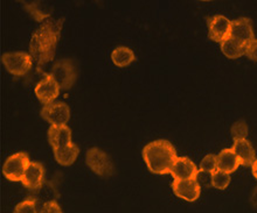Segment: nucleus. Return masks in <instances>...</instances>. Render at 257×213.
Listing matches in <instances>:
<instances>
[{"mask_svg":"<svg viewBox=\"0 0 257 213\" xmlns=\"http://www.w3.org/2000/svg\"><path fill=\"white\" fill-rule=\"evenodd\" d=\"M240 166V160L237 158L233 149H222L220 154L217 155V170L226 174H230L236 172Z\"/></svg>","mask_w":257,"mask_h":213,"instance_id":"dca6fc26","label":"nucleus"},{"mask_svg":"<svg viewBox=\"0 0 257 213\" xmlns=\"http://www.w3.org/2000/svg\"><path fill=\"white\" fill-rule=\"evenodd\" d=\"M14 213H38L37 200L31 198V200L21 202L14 208Z\"/></svg>","mask_w":257,"mask_h":213,"instance_id":"b1692460","label":"nucleus"},{"mask_svg":"<svg viewBox=\"0 0 257 213\" xmlns=\"http://www.w3.org/2000/svg\"><path fill=\"white\" fill-rule=\"evenodd\" d=\"M245 55H247L248 58L251 60V61L257 62V40L256 38L247 46V49H245Z\"/></svg>","mask_w":257,"mask_h":213,"instance_id":"bb28decb","label":"nucleus"},{"mask_svg":"<svg viewBox=\"0 0 257 213\" xmlns=\"http://www.w3.org/2000/svg\"><path fill=\"white\" fill-rule=\"evenodd\" d=\"M251 172H252V175H254V177L257 180V160L254 162V164L251 166Z\"/></svg>","mask_w":257,"mask_h":213,"instance_id":"c85d7f7f","label":"nucleus"},{"mask_svg":"<svg viewBox=\"0 0 257 213\" xmlns=\"http://www.w3.org/2000/svg\"><path fill=\"white\" fill-rule=\"evenodd\" d=\"M62 24L63 19H47L32 35L30 55L38 68L54 58L56 46L61 36Z\"/></svg>","mask_w":257,"mask_h":213,"instance_id":"f257e3e1","label":"nucleus"},{"mask_svg":"<svg viewBox=\"0 0 257 213\" xmlns=\"http://www.w3.org/2000/svg\"><path fill=\"white\" fill-rule=\"evenodd\" d=\"M200 170L203 172L213 174L217 170V155L208 154L200 162Z\"/></svg>","mask_w":257,"mask_h":213,"instance_id":"5701e85b","label":"nucleus"},{"mask_svg":"<svg viewBox=\"0 0 257 213\" xmlns=\"http://www.w3.org/2000/svg\"><path fill=\"white\" fill-rule=\"evenodd\" d=\"M172 190L177 197L186 202H195L201 194V186L195 180H177L172 183Z\"/></svg>","mask_w":257,"mask_h":213,"instance_id":"9d476101","label":"nucleus"},{"mask_svg":"<svg viewBox=\"0 0 257 213\" xmlns=\"http://www.w3.org/2000/svg\"><path fill=\"white\" fill-rule=\"evenodd\" d=\"M35 94L42 104L49 105L58 98L60 94V86L58 83L53 80L51 74H46L44 80H41L34 88Z\"/></svg>","mask_w":257,"mask_h":213,"instance_id":"1a4fd4ad","label":"nucleus"},{"mask_svg":"<svg viewBox=\"0 0 257 213\" xmlns=\"http://www.w3.org/2000/svg\"><path fill=\"white\" fill-rule=\"evenodd\" d=\"M111 60L113 64L119 66V68H125L130 66L136 60L135 52L130 48L126 47H117L111 54Z\"/></svg>","mask_w":257,"mask_h":213,"instance_id":"6ab92c4d","label":"nucleus"},{"mask_svg":"<svg viewBox=\"0 0 257 213\" xmlns=\"http://www.w3.org/2000/svg\"><path fill=\"white\" fill-rule=\"evenodd\" d=\"M198 172L199 170L194 164V162L191 158H186V156L178 158L172 170H171V175L177 180H195L196 176H198Z\"/></svg>","mask_w":257,"mask_h":213,"instance_id":"f8f14e48","label":"nucleus"},{"mask_svg":"<svg viewBox=\"0 0 257 213\" xmlns=\"http://www.w3.org/2000/svg\"><path fill=\"white\" fill-rule=\"evenodd\" d=\"M24 7L37 21H42V22H44V21L47 20L49 16H51V10L40 2H34L31 4L25 2Z\"/></svg>","mask_w":257,"mask_h":213,"instance_id":"aec40b11","label":"nucleus"},{"mask_svg":"<svg viewBox=\"0 0 257 213\" xmlns=\"http://www.w3.org/2000/svg\"><path fill=\"white\" fill-rule=\"evenodd\" d=\"M237 158L240 160V164L244 166H251L256 161V152L250 142L247 139L234 141L233 148Z\"/></svg>","mask_w":257,"mask_h":213,"instance_id":"2eb2a0df","label":"nucleus"},{"mask_svg":"<svg viewBox=\"0 0 257 213\" xmlns=\"http://www.w3.org/2000/svg\"><path fill=\"white\" fill-rule=\"evenodd\" d=\"M45 180V168L41 163L31 162L21 183L31 190H39Z\"/></svg>","mask_w":257,"mask_h":213,"instance_id":"ddd939ff","label":"nucleus"},{"mask_svg":"<svg viewBox=\"0 0 257 213\" xmlns=\"http://www.w3.org/2000/svg\"><path fill=\"white\" fill-rule=\"evenodd\" d=\"M230 22L226 16H215L208 21V38L214 42L221 44L229 36Z\"/></svg>","mask_w":257,"mask_h":213,"instance_id":"9b49d317","label":"nucleus"},{"mask_svg":"<svg viewBox=\"0 0 257 213\" xmlns=\"http://www.w3.org/2000/svg\"><path fill=\"white\" fill-rule=\"evenodd\" d=\"M143 158L149 170L157 175L171 174L178 156L176 148L167 140H156L143 149Z\"/></svg>","mask_w":257,"mask_h":213,"instance_id":"f03ea898","label":"nucleus"},{"mask_svg":"<svg viewBox=\"0 0 257 213\" xmlns=\"http://www.w3.org/2000/svg\"><path fill=\"white\" fill-rule=\"evenodd\" d=\"M41 116L52 126H63L69 122L70 108L66 102H52L42 108Z\"/></svg>","mask_w":257,"mask_h":213,"instance_id":"0eeeda50","label":"nucleus"},{"mask_svg":"<svg viewBox=\"0 0 257 213\" xmlns=\"http://www.w3.org/2000/svg\"><path fill=\"white\" fill-rule=\"evenodd\" d=\"M230 134L234 141L245 140L248 136V125L244 120H238L231 126Z\"/></svg>","mask_w":257,"mask_h":213,"instance_id":"412c9836","label":"nucleus"},{"mask_svg":"<svg viewBox=\"0 0 257 213\" xmlns=\"http://www.w3.org/2000/svg\"><path fill=\"white\" fill-rule=\"evenodd\" d=\"M51 76L53 77L61 90H68L73 86L76 80V70L70 60H61L53 66Z\"/></svg>","mask_w":257,"mask_h":213,"instance_id":"423d86ee","label":"nucleus"},{"mask_svg":"<svg viewBox=\"0 0 257 213\" xmlns=\"http://www.w3.org/2000/svg\"><path fill=\"white\" fill-rule=\"evenodd\" d=\"M2 62L7 71L14 76H24L33 66V60L31 55L24 52H5L2 56Z\"/></svg>","mask_w":257,"mask_h":213,"instance_id":"39448f33","label":"nucleus"},{"mask_svg":"<svg viewBox=\"0 0 257 213\" xmlns=\"http://www.w3.org/2000/svg\"><path fill=\"white\" fill-rule=\"evenodd\" d=\"M48 141L49 144L52 146L53 150L73 144L71 142L70 128L67 125L51 126L48 130Z\"/></svg>","mask_w":257,"mask_h":213,"instance_id":"4468645a","label":"nucleus"},{"mask_svg":"<svg viewBox=\"0 0 257 213\" xmlns=\"http://www.w3.org/2000/svg\"><path fill=\"white\" fill-rule=\"evenodd\" d=\"M251 203L257 208V188L255 189L254 194H252V196H251Z\"/></svg>","mask_w":257,"mask_h":213,"instance_id":"cd10ccee","label":"nucleus"},{"mask_svg":"<svg viewBox=\"0 0 257 213\" xmlns=\"http://www.w3.org/2000/svg\"><path fill=\"white\" fill-rule=\"evenodd\" d=\"M85 162L89 168L99 176H111L115 172V166L110 158V156L99 148L89 149L85 156Z\"/></svg>","mask_w":257,"mask_h":213,"instance_id":"20e7f679","label":"nucleus"},{"mask_svg":"<svg viewBox=\"0 0 257 213\" xmlns=\"http://www.w3.org/2000/svg\"><path fill=\"white\" fill-rule=\"evenodd\" d=\"M30 158L26 152H17L6 160L3 166V174L11 182H21L30 166Z\"/></svg>","mask_w":257,"mask_h":213,"instance_id":"7ed1b4c3","label":"nucleus"},{"mask_svg":"<svg viewBox=\"0 0 257 213\" xmlns=\"http://www.w3.org/2000/svg\"><path fill=\"white\" fill-rule=\"evenodd\" d=\"M229 36L241 42L242 44L248 46L251 41L255 40L251 20L248 18H240V19L231 21Z\"/></svg>","mask_w":257,"mask_h":213,"instance_id":"6e6552de","label":"nucleus"},{"mask_svg":"<svg viewBox=\"0 0 257 213\" xmlns=\"http://www.w3.org/2000/svg\"><path fill=\"white\" fill-rule=\"evenodd\" d=\"M230 183V175L220 170H216L215 172L212 174V186L217 190H224L229 186Z\"/></svg>","mask_w":257,"mask_h":213,"instance_id":"4be33fe9","label":"nucleus"},{"mask_svg":"<svg viewBox=\"0 0 257 213\" xmlns=\"http://www.w3.org/2000/svg\"><path fill=\"white\" fill-rule=\"evenodd\" d=\"M221 50L224 55L227 56L228 58H238L241 56L245 55V49H247V46L242 44L241 42H238L235 38L228 36L226 40H223L220 44Z\"/></svg>","mask_w":257,"mask_h":213,"instance_id":"a211bd4d","label":"nucleus"},{"mask_svg":"<svg viewBox=\"0 0 257 213\" xmlns=\"http://www.w3.org/2000/svg\"><path fill=\"white\" fill-rule=\"evenodd\" d=\"M195 180L200 184V186H212V174L203 172L201 170H199Z\"/></svg>","mask_w":257,"mask_h":213,"instance_id":"a878e982","label":"nucleus"},{"mask_svg":"<svg viewBox=\"0 0 257 213\" xmlns=\"http://www.w3.org/2000/svg\"><path fill=\"white\" fill-rule=\"evenodd\" d=\"M38 213H62V210L55 200H48L39 208Z\"/></svg>","mask_w":257,"mask_h":213,"instance_id":"393cba45","label":"nucleus"},{"mask_svg":"<svg viewBox=\"0 0 257 213\" xmlns=\"http://www.w3.org/2000/svg\"><path fill=\"white\" fill-rule=\"evenodd\" d=\"M54 158L56 162L60 163L61 166H70L75 162V160L77 158L80 149L76 144H70L64 147L54 149Z\"/></svg>","mask_w":257,"mask_h":213,"instance_id":"f3484780","label":"nucleus"}]
</instances>
